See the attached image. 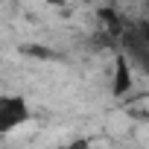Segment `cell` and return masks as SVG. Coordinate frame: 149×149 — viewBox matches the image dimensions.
Returning <instances> with one entry per match:
<instances>
[{"label":"cell","instance_id":"cell-4","mask_svg":"<svg viewBox=\"0 0 149 149\" xmlns=\"http://www.w3.org/2000/svg\"><path fill=\"white\" fill-rule=\"evenodd\" d=\"M24 53H29V56H41V58H53V50H47V47H24Z\"/></svg>","mask_w":149,"mask_h":149},{"label":"cell","instance_id":"cell-1","mask_svg":"<svg viewBox=\"0 0 149 149\" xmlns=\"http://www.w3.org/2000/svg\"><path fill=\"white\" fill-rule=\"evenodd\" d=\"M120 56L132 70L149 76V38H143L137 26H126V32L120 35Z\"/></svg>","mask_w":149,"mask_h":149},{"label":"cell","instance_id":"cell-3","mask_svg":"<svg viewBox=\"0 0 149 149\" xmlns=\"http://www.w3.org/2000/svg\"><path fill=\"white\" fill-rule=\"evenodd\" d=\"M132 85H134L132 67H129L126 58L117 53V58H114V82H111V94H114V97H123V94L132 91Z\"/></svg>","mask_w":149,"mask_h":149},{"label":"cell","instance_id":"cell-2","mask_svg":"<svg viewBox=\"0 0 149 149\" xmlns=\"http://www.w3.org/2000/svg\"><path fill=\"white\" fill-rule=\"evenodd\" d=\"M29 120V108L15 94H0V134H9L21 123Z\"/></svg>","mask_w":149,"mask_h":149},{"label":"cell","instance_id":"cell-5","mask_svg":"<svg viewBox=\"0 0 149 149\" xmlns=\"http://www.w3.org/2000/svg\"><path fill=\"white\" fill-rule=\"evenodd\" d=\"M58 149H67V146H58Z\"/></svg>","mask_w":149,"mask_h":149}]
</instances>
